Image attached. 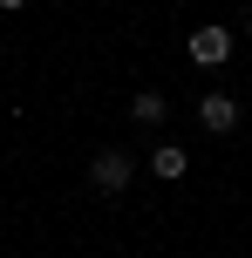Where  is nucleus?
Wrapping results in <instances>:
<instances>
[{"label": "nucleus", "mask_w": 252, "mask_h": 258, "mask_svg": "<svg viewBox=\"0 0 252 258\" xmlns=\"http://www.w3.org/2000/svg\"><path fill=\"white\" fill-rule=\"evenodd\" d=\"M245 34H252V7H245Z\"/></svg>", "instance_id": "obj_7"}, {"label": "nucleus", "mask_w": 252, "mask_h": 258, "mask_svg": "<svg viewBox=\"0 0 252 258\" xmlns=\"http://www.w3.org/2000/svg\"><path fill=\"white\" fill-rule=\"evenodd\" d=\"M130 116L143 122V129H157L164 116H171V102H164V89H143V95H130Z\"/></svg>", "instance_id": "obj_5"}, {"label": "nucleus", "mask_w": 252, "mask_h": 258, "mask_svg": "<svg viewBox=\"0 0 252 258\" xmlns=\"http://www.w3.org/2000/svg\"><path fill=\"white\" fill-rule=\"evenodd\" d=\"M150 170H157L164 183H177L191 170V150H177V143H157V150H150Z\"/></svg>", "instance_id": "obj_4"}, {"label": "nucleus", "mask_w": 252, "mask_h": 258, "mask_svg": "<svg viewBox=\"0 0 252 258\" xmlns=\"http://www.w3.org/2000/svg\"><path fill=\"white\" fill-rule=\"evenodd\" d=\"M198 122L212 129V136L239 129V95H205V102H198Z\"/></svg>", "instance_id": "obj_3"}, {"label": "nucleus", "mask_w": 252, "mask_h": 258, "mask_svg": "<svg viewBox=\"0 0 252 258\" xmlns=\"http://www.w3.org/2000/svg\"><path fill=\"white\" fill-rule=\"evenodd\" d=\"M130 177H136V156H130V150H95V156H89V183H95L103 197H123Z\"/></svg>", "instance_id": "obj_1"}, {"label": "nucleus", "mask_w": 252, "mask_h": 258, "mask_svg": "<svg viewBox=\"0 0 252 258\" xmlns=\"http://www.w3.org/2000/svg\"><path fill=\"white\" fill-rule=\"evenodd\" d=\"M0 7H7V14H14V7H27V0H0Z\"/></svg>", "instance_id": "obj_6"}, {"label": "nucleus", "mask_w": 252, "mask_h": 258, "mask_svg": "<svg viewBox=\"0 0 252 258\" xmlns=\"http://www.w3.org/2000/svg\"><path fill=\"white\" fill-rule=\"evenodd\" d=\"M184 48H191V61H198V68H225V61H232V48H239V34L212 21V27H198Z\"/></svg>", "instance_id": "obj_2"}]
</instances>
